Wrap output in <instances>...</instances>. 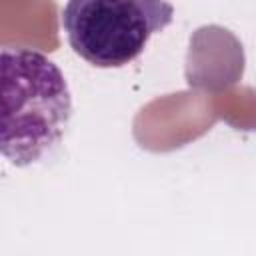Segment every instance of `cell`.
<instances>
[{"label": "cell", "mask_w": 256, "mask_h": 256, "mask_svg": "<svg viewBox=\"0 0 256 256\" xmlns=\"http://www.w3.org/2000/svg\"><path fill=\"white\" fill-rule=\"evenodd\" d=\"M72 96L62 70L42 52H0V156L30 166L62 138Z\"/></svg>", "instance_id": "obj_1"}, {"label": "cell", "mask_w": 256, "mask_h": 256, "mask_svg": "<svg viewBox=\"0 0 256 256\" xmlns=\"http://www.w3.org/2000/svg\"><path fill=\"white\" fill-rule=\"evenodd\" d=\"M172 18L168 0H68L62 28L70 48L88 64L120 68L136 60Z\"/></svg>", "instance_id": "obj_2"}]
</instances>
